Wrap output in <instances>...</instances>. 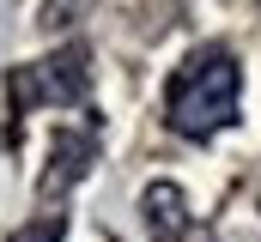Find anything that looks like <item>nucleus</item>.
Returning <instances> with one entry per match:
<instances>
[{
  "instance_id": "nucleus-1",
  "label": "nucleus",
  "mask_w": 261,
  "mask_h": 242,
  "mask_svg": "<svg viewBox=\"0 0 261 242\" xmlns=\"http://www.w3.org/2000/svg\"><path fill=\"white\" fill-rule=\"evenodd\" d=\"M243 103V67L225 43H206L170 73V91H164V121L182 133V139H213L237 121Z\"/></svg>"
},
{
  "instance_id": "nucleus-2",
  "label": "nucleus",
  "mask_w": 261,
  "mask_h": 242,
  "mask_svg": "<svg viewBox=\"0 0 261 242\" xmlns=\"http://www.w3.org/2000/svg\"><path fill=\"white\" fill-rule=\"evenodd\" d=\"M6 97H12L18 115H24V109L85 103V97H91V55H85V43H67V49H55V55H43V60L12 67V73H6Z\"/></svg>"
},
{
  "instance_id": "nucleus-3",
  "label": "nucleus",
  "mask_w": 261,
  "mask_h": 242,
  "mask_svg": "<svg viewBox=\"0 0 261 242\" xmlns=\"http://www.w3.org/2000/svg\"><path fill=\"white\" fill-rule=\"evenodd\" d=\"M97 164V127H61L49 145V170H43V200H55L67 188H79L85 170Z\"/></svg>"
},
{
  "instance_id": "nucleus-4",
  "label": "nucleus",
  "mask_w": 261,
  "mask_h": 242,
  "mask_svg": "<svg viewBox=\"0 0 261 242\" xmlns=\"http://www.w3.org/2000/svg\"><path fill=\"white\" fill-rule=\"evenodd\" d=\"M140 218H146V236L152 242H182L189 236V194L176 182H152L140 194Z\"/></svg>"
},
{
  "instance_id": "nucleus-5",
  "label": "nucleus",
  "mask_w": 261,
  "mask_h": 242,
  "mask_svg": "<svg viewBox=\"0 0 261 242\" xmlns=\"http://www.w3.org/2000/svg\"><path fill=\"white\" fill-rule=\"evenodd\" d=\"M61 236H67V212H43L24 230H12V242H61Z\"/></svg>"
},
{
  "instance_id": "nucleus-6",
  "label": "nucleus",
  "mask_w": 261,
  "mask_h": 242,
  "mask_svg": "<svg viewBox=\"0 0 261 242\" xmlns=\"http://www.w3.org/2000/svg\"><path fill=\"white\" fill-rule=\"evenodd\" d=\"M79 6H85V0H49V6H43V24H49V31H61Z\"/></svg>"
}]
</instances>
